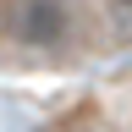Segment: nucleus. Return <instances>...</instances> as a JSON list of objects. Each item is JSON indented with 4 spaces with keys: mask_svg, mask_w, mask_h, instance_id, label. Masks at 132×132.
Returning a JSON list of instances; mask_svg holds the SVG:
<instances>
[{
    "mask_svg": "<svg viewBox=\"0 0 132 132\" xmlns=\"http://www.w3.org/2000/svg\"><path fill=\"white\" fill-rule=\"evenodd\" d=\"M11 39L22 50H61L72 39V6L66 0H16L11 6Z\"/></svg>",
    "mask_w": 132,
    "mask_h": 132,
    "instance_id": "f257e3e1",
    "label": "nucleus"
},
{
    "mask_svg": "<svg viewBox=\"0 0 132 132\" xmlns=\"http://www.w3.org/2000/svg\"><path fill=\"white\" fill-rule=\"evenodd\" d=\"M105 16H110L116 39H132V0H105Z\"/></svg>",
    "mask_w": 132,
    "mask_h": 132,
    "instance_id": "f03ea898",
    "label": "nucleus"
}]
</instances>
